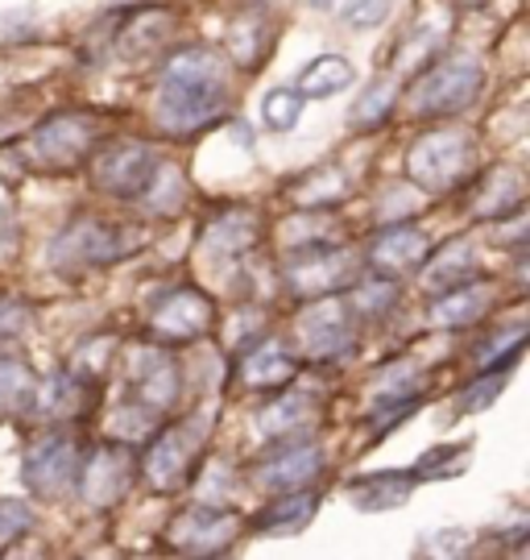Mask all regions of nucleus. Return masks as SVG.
Wrapping results in <instances>:
<instances>
[{"mask_svg":"<svg viewBox=\"0 0 530 560\" xmlns=\"http://www.w3.org/2000/svg\"><path fill=\"white\" fill-rule=\"evenodd\" d=\"M233 62L212 46H182L162 67L157 120L166 133L191 138L212 129L233 108Z\"/></svg>","mask_w":530,"mask_h":560,"instance_id":"nucleus-1","label":"nucleus"},{"mask_svg":"<svg viewBox=\"0 0 530 560\" xmlns=\"http://www.w3.org/2000/svg\"><path fill=\"white\" fill-rule=\"evenodd\" d=\"M178 399H182V370L166 353V345L150 340V345L133 349L129 390H125V402L113 420V441H141V432H154L157 423L175 411Z\"/></svg>","mask_w":530,"mask_h":560,"instance_id":"nucleus-2","label":"nucleus"},{"mask_svg":"<svg viewBox=\"0 0 530 560\" xmlns=\"http://www.w3.org/2000/svg\"><path fill=\"white\" fill-rule=\"evenodd\" d=\"M141 249V233L133 224L108 221L96 212H79L75 221L50 241V266L59 275H83V270H104L117 261L133 258Z\"/></svg>","mask_w":530,"mask_h":560,"instance_id":"nucleus-3","label":"nucleus"},{"mask_svg":"<svg viewBox=\"0 0 530 560\" xmlns=\"http://www.w3.org/2000/svg\"><path fill=\"white\" fill-rule=\"evenodd\" d=\"M481 88H485V71H481V62L464 55V50H452V55H439L432 59L414 83L407 88V104H411L414 117H456V113H464L476 96H481Z\"/></svg>","mask_w":530,"mask_h":560,"instance_id":"nucleus-4","label":"nucleus"},{"mask_svg":"<svg viewBox=\"0 0 530 560\" xmlns=\"http://www.w3.org/2000/svg\"><path fill=\"white\" fill-rule=\"evenodd\" d=\"M99 145V117L87 108H67L46 117L25 138V162L38 175H71L79 166H87V159Z\"/></svg>","mask_w":530,"mask_h":560,"instance_id":"nucleus-5","label":"nucleus"},{"mask_svg":"<svg viewBox=\"0 0 530 560\" xmlns=\"http://www.w3.org/2000/svg\"><path fill=\"white\" fill-rule=\"evenodd\" d=\"M361 270H365L361 249L332 237V241L298 245L282 275H286V291L298 303H307V300H319V295H344L349 287L361 282Z\"/></svg>","mask_w":530,"mask_h":560,"instance_id":"nucleus-6","label":"nucleus"},{"mask_svg":"<svg viewBox=\"0 0 530 560\" xmlns=\"http://www.w3.org/2000/svg\"><path fill=\"white\" fill-rule=\"evenodd\" d=\"M476 141L460 129H432L407 150V175L414 187L432 191V196H448L456 187L476 175Z\"/></svg>","mask_w":530,"mask_h":560,"instance_id":"nucleus-7","label":"nucleus"},{"mask_svg":"<svg viewBox=\"0 0 530 560\" xmlns=\"http://www.w3.org/2000/svg\"><path fill=\"white\" fill-rule=\"evenodd\" d=\"M356 312L344 295H319L307 300V307L295 320V349L298 358L315 361V365H332L344 361L356 349Z\"/></svg>","mask_w":530,"mask_h":560,"instance_id":"nucleus-8","label":"nucleus"},{"mask_svg":"<svg viewBox=\"0 0 530 560\" xmlns=\"http://www.w3.org/2000/svg\"><path fill=\"white\" fill-rule=\"evenodd\" d=\"M203 457V420H178L154 432V441L141 457V478L150 481L154 494H175L196 478V465Z\"/></svg>","mask_w":530,"mask_h":560,"instance_id":"nucleus-9","label":"nucleus"},{"mask_svg":"<svg viewBox=\"0 0 530 560\" xmlns=\"http://www.w3.org/2000/svg\"><path fill=\"white\" fill-rule=\"evenodd\" d=\"M87 166H92V183H96L99 196L141 200L162 162H157L154 145H145V141H113L104 150L96 145V154L87 159Z\"/></svg>","mask_w":530,"mask_h":560,"instance_id":"nucleus-10","label":"nucleus"},{"mask_svg":"<svg viewBox=\"0 0 530 560\" xmlns=\"http://www.w3.org/2000/svg\"><path fill=\"white\" fill-rule=\"evenodd\" d=\"M216 328V300L199 287H175L154 303L150 312V340L154 345H191L212 337Z\"/></svg>","mask_w":530,"mask_h":560,"instance_id":"nucleus-11","label":"nucleus"},{"mask_svg":"<svg viewBox=\"0 0 530 560\" xmlns=\"http://www.w3.org/2000/svg\"><path fill=\"white\" fill-rule=\"evenodd\" d=\"M133 478H138L133 448L125 441H104L96 453H87V457L79 460L75 490L92 511H113L117 502H125Z\"/></svg>","mask_w":530,"mask_h":560,"instance_id":"nucleus-12","label":"nucleus"},{"mask_svg":"<svg viewBox=\"0 0 530 560\" xmlns=\"http://www.w3.org/2000/svg\"><path fill=\"white\" fill-rule=\"evenodd\" d=\"M236 536H240V520H236L233 506L199 502V506L178 511L162 544L175 548V552H187V557H212V552H224Z\"/></svg>","mask_w":530,"mask_h":560,"instance_id":"nucleus-13","label":"nucleus"},{"mask_svg":"<svg viewBox=\"0 0 530 560\" xmlns=\"http://www.w3.org/2000/svg\"><path fill=\"white\" fill-rule=\"evenodd\" d=\"M79 460H83V448H79L75 436L50 432L38 444H30V453H25V486L42 502H62L75 490Z\"/></svg>","mask_w":530,"mask_h":560,"instance_id":"nucleus-14","label":"nucleus"},{"mask_svg":"<svg viewBox=\"0 0 530 560\" xmlns=\"http://www.w3.org/2000/svg\"><path fill=\"white\" fill-rule=\"evenodd\" d=\"M323 469V448L303 436V441H274V448L254 465V478L261 490H307Z\"/></svg>","mask_w":530,"mask_h":560,"instance_id":"nucleus-15","label":"nucleus"},{"mask_svg":"<svg viewBox=\"0 0 530 560\" xmlns=\"http://www.w3.org/2000/svg\"><path fill=\"white\" fill-rule=\"evenodd\" d=\"M432 254V237L419 224H386L381 233H374V241L361 249V258L369 266V275L377 279H402L423 266V258Z\"/></svg>","mask_w":530,"mask_h":560,"instance_id":"nucleus-16","label":"nucleus"},{"mask_svg":"<svg viewBox=\"0 0 530 560\" xmlns=\"http://www.w3.org/2000/svg\"><path fill=\"white\" fill-rule=\"evenodd\" d=\"M96 399H99L96 386H87V382L75 378L62 365L59 374H50L46 382L34 386V399H30L25 411H34L42 423H79L96 411Z\"/></svg>","mask_w":530,"mask_h":560,"instance_id":"nucleus-17","label":"nucleus"},{"mask_svg":"<svg viewBox=\"0 0 530 560\" xmlns=\"http://www.w3.org/2000/svg\"><path fill=\"white\" fill-rule=\"evenodd\" d=\"M476 191H472V217L476 221H506V217H522L527 203V175L514 166H493V171H476Z\"/></svg>","mask_w":530,"mask_h":560,"instance_id":"nucleus-18","label":"nucleus"},{"mask_svg":"<svg viewBox=\"0 0 530 560\" xmlns=\"http://www.w3.org/2000/svg\"><path fill=\"white\" fill-rule=\"evenodd\" d=\"M493 300H497V282L485 279V275H472L452 291H439L427 312V320L435 328H472L476 320L490 316Z\"/></svg>","mask_w":530,"mask_h":560,"instance_id":"nucleus-19","label":"nucleus"},{"mask_svg":"<svg viewBox=\"0 0 530 560\" xmlns=\"http://www.w3.org/2000/svg\"><path fill=\"white\" fill-rule=\"evenodd\" d=\"M298 370H303V358L274 345V340L254 345L245 358L236 361V378L245 382L249 390H286L298 378Z\"/></svg>","mask_w":530,"mask_h":560,"instance_id":"nucleus-20","label":"nucleus"},{"mask_svg":"<svg viewBox=\"0 0 530 560\" xmlns=\"http://www.w3.org/2000/svg\"><path fill=\"white\" fill-rule=\"evenodd\" d=\"M261 432L274 441H303L319 428V399L315 395H278L274 402L261 407Z\"/></svg>","mask_w":530,"mask_h":560,"instance_id":"nucleus-21","label":"nucleus"},{"mask_svg":"<svg viewBox=\"0 0 530 560\" xmlns=\"http://www.w3.org/2000/svg\"><path fill=\"white\" fill-rule=\"evenodd\" d=\"M315 511H319V499H315L311 490H286L278 502L257 511L254 523H249V532H254V536H270V540L298 536V532L315 520Z\"/></svg>","mask_w":530,"mask_h":560,"instance_id":"nucleus-22","label":"nucleus"},{"mask_svg":"<svg viewBox=\"0 0 530 560\" xmlns=\"http://www.w3.org/2000/svg\"><path fill=\"white\" fill-rule=\"evenodd\" d=\"M261 237V212L257 208H245V203H236V208H224L212 217L208 224V233H203V245L212 249V254H249Z\"/></svg>","mask_w":530,"mask_h":560,"instance_id":"nucleus-23","label":"nucleus"},{"mask_svg":"<svg viewBox=\"0 0 530 560\" xmlns=\"http://www.w3.org/2000/svg\"><path fill=\"white\" fill-rule=\"evenodd\" d=\"M423 287L432 291V295H439V291H452V287H460L464 279H472V275H481V266H476V254H472V245L464 237H452L444 241L439 249H432L427 258H423Z\"/></svg>","mask_w":530,"mask_h":560,"instance_id":"nucleus-24","label":"nucleus"},{"mask_svg":"<svg viewBox=\"0 0 530 560\" xmlns=\"http://www.w3.org/2000/svg\"><path fill=\"white\" fill-rule=\"evenodd\" d=\"M170 25H175V18H170L166 9H133L129 21H125V30H117L120 59L141 62V59H150V55H157V50L166 46Z\"/></svg>","mask_w":530,"mask_h":560,"instance_id":"nucleus-25","label":"nucleus"},{"mask_svg":"<svg viewBox=\"0 0 530 560\" xmlns=\"http://www.w3.org/2000/svg\"><path fill=\"white\" fill-rule=\"evenodd\" d=\"M419 481L411 478V469H381V474H365L349 486V499L356 511H393L407 506Z\"/></svg>","mask_w":530,"mask_h":560,"instance_id":"nucleus-26","label":"nucleus"},{"mask_svg":"<svg viewBox=\"0 0 530 560\" xmlns=\"http://www.w3.org/2000/svg\"><path fill=\"white\" fill-rule=\"evenodd\" d=\"M274 30H266V18L261 13H249V18L233 21V30H228V62H233L236 71H257L261 62L274 55V38H270Z\"/></svg>","mask_w":530,"mask_h":560,"instance_id":"nucleus-27","label":"nucleus"},{"mask_svg":"<svg viewBox=\"0 0 530 560\" xmlns=\"http://www.w3.org/2000/svg\"><path fill=\"white\" fill-rule=\"evenodd\" d=\"M356 83V71L349 59H340V55H319L311 59L303 71H298L295 80V92L303 101H328L335 92H344V88H353Z\"/></svg>","mask_w":530,"mask_h":560,"instance_id":"nucleus-28","label":"nucleus"},{"mask_svg":"<svg viewBox=\"0 0 530 560\" xmlns=\"http://www.w3.org/2000/svg\"><path fill=\"white\" fill-rule=\"evenodd\" d=\"M34 386H38V374L25 361L0 353V420L21 416L34 399Z\"/></svg>","mask_w":530,"mask_h":560,"instance_id":"nucleus-29","label":"nucleus"},{"mask_svg":"<svg viewBox=\"0 0 530 560\" xmlns=\"http://www.w3.org/2000/svg\"><path fill=\"white\" fill-rule=\"evenodd\" d=\"M113 358H117V340L113 337H92L83 340L75 349V358L67 361V370L75 374V378H83L87 386H104V378H108V370H113Z\"/></svg>","mask_w":530,"mask_h":560,"instance_id":"nucleus-30","label":"nucleus"},{"mask_svg":"<svg viewBox=\"0 0 530 560\" xmlns=\"http://www.w3.org/2000/svg\"><path fill=\"white\" fill-rule=\"evenodd\" d=\"M472 448L469 444H435L432 453H423V457L411 465V478L414 481H439V478H456V474H464V465H469Z\"/></svg>","mask_w":530,"mask_h":560,"instance_id":"nucleus-31","label":"nucleus"},{"mask_svg":"<svg viewBox=\"0 0 530 560\" xmlns=\"http://www.w3.org/2000/svg\"><path fill=\"white\" fill-rule=\"evenodd\" d=\"M349 191V179L335 171V166H323V171H311L307 179L295 183V203L298 208H332L340 196Z\"/></svg>","mask_w":530,"mask_h":560,"instance_id":"nucleus-32","label":"nucleus"},{"mask_svg":"<svg viewBox=\"0 0 530 560\" xmlns=\"http://www.w3.org/2000/svg\"><path fill=\"white\" fill-rule=\"evenodd\" d=\"M303 96H298L295 88H274V92H266V101H261V125L270 129V133H291L298 120H303Z\"/></svg>","mask_w":530,"mask_h":560,"instance_id":"nucleus-33","label":"nucleus"},{"mask_svg":"<svg viewBox=\"0 0 530 560\" xmlns=\"http://www.w3.org/2000/svg\"><path fill=\"white\" fill-rule=\"evenodd\" d=\"M393 104H398V88L390 80H377L365 88V96L361 104L353 108V125L356 129H377V125H386L393 117Z\"/></svg>","mask_w":530,"mask_h":560,"instance_id":"nucleus-34","label":"nucleus"},{"mask_svg":"<svg viewBox=\"0 0 530 560\" xmlns=\"http://www.w3.org/2000/svg\"><path fill=\"white\" fill-rule=\"evenodd\" d=\"M510 374L514 370H481V374L472 378V386L460 390V416H464V411H485L490 402H497V395L506 390Z\"/></svg>","mask_w":530,"mask_h":560,"instance_id":"nucleus-35","label":"nucleus"},{"mask_svg":"<svg viewBox=\"0 0 530 560\" xmlns=\"http://www.w3.org/2000/svg\"><path fill=\"white\" fill-rule=\"evenodd\" d=\"M30 324H34V312L25 303L0 300V353L17 349L21 340H25V332H30Z\"/></svg>","mask_w":530,"mask_h":560,"instance_id":"nucleus-36","label":"nucleus"},{"mask_svg":"<svg viewBox=\"0 0 530 560\" xmlns=\"http://www.w3.org/2000/svg\"><path fill=\"white\" fill-rule=\"evenodd\" d=\"M34 527V511L17 499L0 502V540H21Z\"/></svg>","mask_w":530,"mask_h":560,"instance_id":"nucleus-37","label":"nucleus"},{"mask_svg":"<svg viewBox=\"0 0 530 560\" xmlns=\"http://www.w3.org/2000/svg\"><path fill=\"white\" fill-rule=\"evenodd\" d=\"M393 13V0H356L344 9V21L353 25V30H374L381 21H390Z\"/></svg>","mask_w":530,"mask_h":560,"instance_id":"nucleus-38","label":"nucleus"},{"mask_svg":"<svg viewBox=\"0 0 530 560\" xmlns=\"http://www.w3.org/2000/svg\"><path fill=\"white\" fill-rule=\"evenodd\" d=\"M315 4H328V0H315Z\"/></svg>","mask_w":530,"mask_h":560,"instance_id":"nucleus-39","label":"nucleus"},{"mask_svg":"<svg viewBox=\"0 0 530 560\" xmlns=\"http://www.w3.org/2000/svg\"><path fill=\"white\" fill-rule=\"evenodd\" d=\"M464 4H476V0H464Z\"/></svg>","mask_w":530,"mask_h":560,"instance_id":"nucleus-40","label":"nucleus"}]
</instances>
